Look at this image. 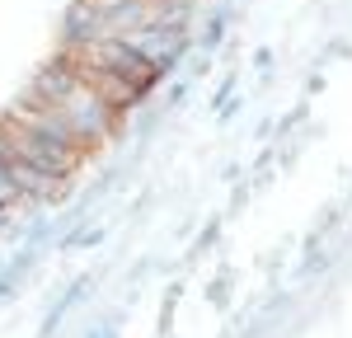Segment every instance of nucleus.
I'll use <instances>...</instances> for the list:
<instances>
[{
    "label": "nucleus",
    "instance_id": "1",
    "mask_svg": "<svg viewBox=\"0 0 352 338\" xmlns=\"http://www.w3.org/2000/svg\"><path fill=\"white\" fill-rule=\"evenodd\" d=\"M56 113L66 117V127L76 132V141H80L85 150H94L104 137H113L118 122H122V109H113L109 99H99L85 80H76L66 89V99L56 104Z\"/></svg>",
    "mask_w": 352,
    "mask_h": 338
},
{
    "label": "nucleus",
    "instance_id": "2",
    "mask_svg": "<svg viewBox=\"0 0 352 338\" xmlns=\"http://www.w3.org/2000/svg\"><path fill=\"white\" fill-rule=\"evenodd\" d=\"M122 38H127L136 52L160 71V76L179 61V56H184V43H188V33H184V28H169V24H141V28H132V33H122Z\"/></svg>",
    "mask_w": 352,
    "mask_h": 338
},
{
    "label": "nucleus",
    "instance_id": "3",
    "mask_svg": "<svg viewBox=\"0 0 352 338\" xmlns=\"http://www.w3.org/2000/svg\"><path fill=\"white\" fill-rule=\"evenodd\" d=\"M14 202H24V197H19V188H14L10 160H5V150H0V207H14Z\"/></svg>",
    "mask_w": 352,
    "mask_h": 338
}]
</instances>
